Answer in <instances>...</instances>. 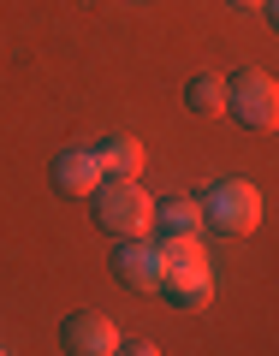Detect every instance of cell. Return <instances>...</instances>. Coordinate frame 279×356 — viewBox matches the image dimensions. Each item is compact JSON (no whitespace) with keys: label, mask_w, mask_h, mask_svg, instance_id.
<instances>
[{"label":"cell","mask_w":279,"mask_h":356,"mask_svg":"<svg viewBox=\"0 0 279 356\" xmlns=\"http://www.w3.org/2000/svg\"><path fill=\"white\" fill-rule=\"evenodd\" d=\"M226 113L250 131H279V83L267 72H238L226 77Z\"/></svg>","instance_id":"277c9868"},{"label":"cell","mask_w":279,"mask_h":356,"mask_svg":"<svg viewBox=\"0 0 279 356\" xmlns=\"http://www.w3.org/2000/svg\"><path fill=\"white\" fill-rule=\"evenodd\" d=\"M161 243V297L173 309H208L214 273H208L202 238H154Z\"/></svg>","instance_id":"6da1fadb"},{"label":"cell","mask_w":279,"mask_h":356,"mask_svg":"<svg viewBox=\"0 0 279 356\" xmlns=\"http://www.w3.org/2000/svg\"><path fill=\"white\" fill-rule=\"evenodd\" d=\"M202 232V202L196 196H161L154 202V238H196Z\"/></svg>","instance_id":"ba28073f"},{"label":"cell","mask_w":279,"mask_h":356,"mask_svg":"<svg viewBox=\"0 0 279 356\" xmlns=\"http://www.w3.org/2000/svg\"><path fill=\"white\" fill-rule=\"evenodd\" d=\"M232 6H238V13H262V0H232Z\"/></svg>","instance_id":"7c38bea8"},{"label":"cell","mask_w":279,"mask_h":356,"mask_svg":"<svg viewBox=\"0 0 279 356\" xmlns=\"http://www.w3.org/2000/svg\"><path fill=\"white\" fill-rule=\"evenodd\" d=\"M113 273H119V285H131V291H161V243H149V238H119Z\"/></svg>","instance_id":"8992f818"},{"label":"cell","mask_w":279,"mask_h":356,"mask_svg":"<svg viewBox=\"0 0 279 356\" xmlns=\"http://www.w3.org/2000/svg\"><path fill=\"white\" fill-rule=\"evenodd\" d=\"M184 107H191L196 119H220L226 113V77L220 72H196L191 83H184Z\"/></svg>","instance_id":"30bf717a"},{"label":"cell","mask_w":279,"mask_h":356,"mask_svg":"<svg viewBox=\"0 0 279 356\" xmlns=\"http://www.w3.org/2000/svg\"><path fill=\"white\" fill-rule=\"evenodd\" d=\"M95 226L107 232V238H149L154 232V202L149 196H143V184L137 178H102V184H95Z\"/></svg>","instance_id":"7a4b0ae2"},{"label":"cell","mask_w":279,"mask_h":356,"mask_svg":"<svg viewBox=\"0 0 279 356\" xmlns=\"http://www.w3.org/2000/svg\"><path fill=\"white\" fill-rule=\"evenodd\" d=\"M262 13H267V24L279 30V0H262Z\"/></svg>","instance_id":"8fae6325"},{"label":"cell","mask_w":279,"mask_h":356,"mask_svg":"<svg viewBox=\"0 0 279 356\" xmlns=\"http://www.w3.org/2000/svg\"><path fill=\"white\" fill-rule=\"evenodd\" d=\"M60 344L72 356H113L119 350V327L102 315V309H77V315H65Z\"/></svg>","instance_id":"5b68a950"},{"label":"cell","mask_w":279,"mask_h":356,"mask_svg":"<svg viewBox=\"0 0 279 356\" xmlns=\"http://www.w3.org/2000/svg\"><path fill=\"white\" fill-rule=\"evenodd\" d=\"M102 178H107V172H102V154L89 149V143H72V149L54 154V191H65V196H89Z\"/></svg>","instance_id":"52a82bcc"},{"label":"cell","mask_w":279,"mask_h":356,"mask_svg":"<svg viewBox=\"0 0 279 356\" xmlns=\"http://www.w3.org/2000/svg\"><path fill=\"white\" fill-rule=\"evenodd\" d=\"M95 154H102V172L107 178H137L143 161H149V149H143L137 137H102V143H95Z\"/></svg>","instance_id":"9c48e42d"},{"label":"cell","mask_w":279,"mask_h":356,"mask_svg":"<svg viewBox=\"0 0 279 356\" xmlns=\"http://www.w3.org/2000/svg\"><path fill=\"white\" fill-rule=\"evenodd\" d=\"M202 220L226 238H250L262 226V191H255L250 178H220L214 191L202 196Z\"/></svg>","instance_id":"3957f363"}]
</instances>
